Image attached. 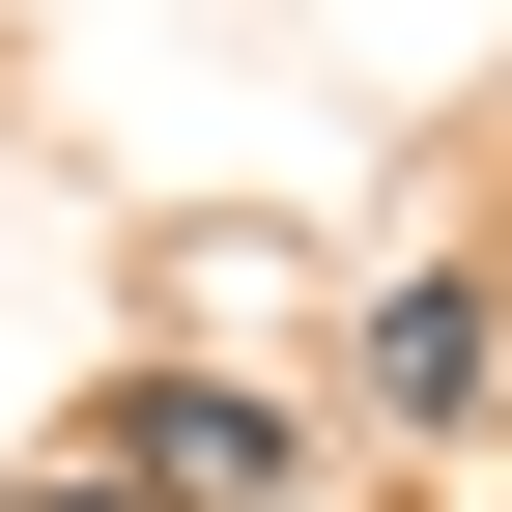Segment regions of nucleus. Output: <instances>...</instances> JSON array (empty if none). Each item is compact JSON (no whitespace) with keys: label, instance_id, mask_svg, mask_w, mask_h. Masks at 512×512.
<instances>
[{"label":"nucleus","instance_id":"nucleus-1","mask_svg":"<svg viewBox=\"0 0 512 512\" xmlns=\"http://www.w3.org/2000/svg\"><path fill=\"white\" fill-rule=\"evenodd\" d=\"M86 484H143V512H256V484H285V427H256L228 370H143V399L86 427Z\"/></svg>","mask_w":512,"mask_h":512},{"label":"nucleus","instance_id":"nucleus-2","mask_svg":"<svg viewBox=\"0 0 512 512\" xmlns=\"http://www.w3.org/2000/svg\"><path fill=\"white\" fill-rule=\"evenodd\" d=\"M484 342H512L484 285H399V313H370V399H399V427H484Z\"/></svg>","mask_w":512,"mask_h":512},{"label":"nucleus","instance_id":"nucleus-3","mask_svg":"<svg viewBox=\"0 0 512 512\" xmlns=\"http://www.w3.org/2000/svg\"><path fill=\"white\" fill-rule=\"evenodd\" d=\"M29 512H143V484H86V456H57V484H29Z\"/></svg>","mask_w":512,"mask_h":512}]
</instances>
